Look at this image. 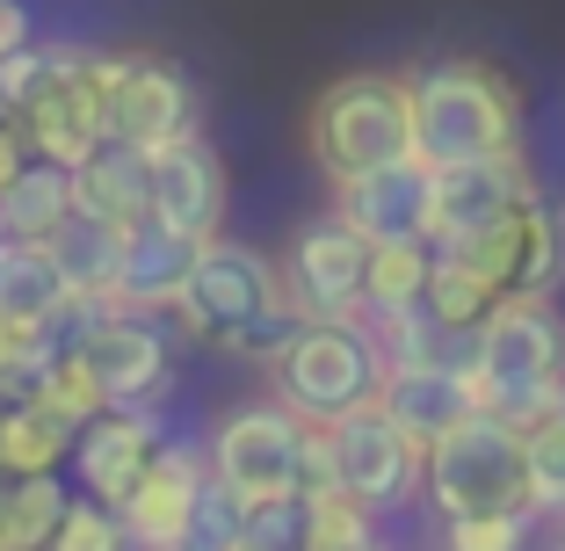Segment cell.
I'll return each instance as SVG.
<instances>
[{
  "label": "cell",
  "mask_w": 565,
  "mask_h": 551,
  "mask_svg": "<svg viewBox=\"0 0 565 551\" xmlns=\"http://www.w3.org/2000/svg\"><path fill=\"white\" fill-rule=\"evenodd\" d=\"M327 451H333V479L349 486L355 501H370V508H392V501H406V494H420L428 451H420L377 400H363L341 421H327Z\"/></svg>",
  "instance_id": "cell-11"
},
{
  "label": "cell",
  "mask_w": 565,
  "mask_h": 551,
  "mask_svg": "<svg viewBox=\"0 0 565 551\" xmlns=\"http://www.w3.org/2000/svg\"><path fill=\"white\" fill-rule=\"evenodd\" d=\"M15 131L30 146V160L51 168H81L102 146V87H95V51L87 44H51V81L44 95H30L15 109Z\"/></svg>",
  "instance_id": "cell-9"
},
{
  "label": "cell",
  "mask_w": 565,
  "mask_h": 551,
  "mask_svg": "<svg viewBox=\"0 0 565 551\" xmlns=\"http://www.w3.org/2000/svg\"><path fill=\"white\" fill-rule=\"evenodd\" d=\"M196 247L203 240L174 233V225H160V218L131 225V233H124V262H117V305H131V312H167L174 290L189 284Z\"/></svg>",
  "instance_id": "cell-19"
},
{
  "label": "cell",
  "mask_w": 565,
  "mask_h": 551,
  "mask_svg": "<svg viewBox=\"0 0 565 551\" xmlns=\"http://www.w3.org/2000/svg\"><path fill=\"white\" fill-rule=\"evenodd\" d=\"M544 551H565V537H558V544H544Z\"/></svg>",
  "instance_id": "cell-42"
},
{
  "label": "cell",
  "mask_w": 565,
  "mask_h": 551,
  "mask_svg": "<svg viewBox=\"0 0 565 551\" xmlns=\"http://www.w3.org/2000/svg\"><path fill=\"white\" fill-rule=\"evenodd\" d=\"M530 168L522 152L508 160H457V168H428V240H465L486 233L493 218H508L530 197Z\"/></svg>",
  "instance_id": "cell-13"
},
{
  "label": "cell",
  "mask_w": 565,
  "mask_h": 551,
  "mask_svg": "<svg viewBox=\"0 0 565 551\" xmlns=\"http://www.w3.org/2000/svg\"><path fill=\"white\" fill-rule=\"evenodd\" d=\"M239 522H247V494H239L233 479H203L196 494V516H189V551H239Z\"/></svg>",
  "instance_id": "cell-31"
},
{
  "label": "cell",
  "mask_w": 565,
  "mask_h": 551,
  "mask_svg": "<svg viewBox=\"0 0 565 551\" xmlns=\"http://www.w3.org/2000/svg\"><path fill=\"white\" fill-rule=\"evenodd\" d=\"M565 284V211L536 189L515 211V276H508V298H551Z\"/></svg>",
  "instance_id": "cell-23"
},
{
  "label": "cell",
  "mask_w": 565,
  "mask_h": 551,
  "mask_svg": "<svg viewBox=\"0 0 565 551\" xmlns=\"http://www.w3.org/2000/svg\"><path fill=\"white\" fill-rule=\"evenodd\" d=\"M530 508H486V516H443V551H522Z\"/></svg>",
  "instance_id": "cell-32"
},
{
  "label": "cell",
  "mask_w": 565,
  "mask_h": 551,
  "mask_svg": "<svg viewBox=\"0 0 565 551\" xmlns=\"http://www.w3.org/2000/svg\"><path fill=\"white\" fill-rule=\"evenodd\" d=\"M36 400H44V406H58V414H66L73 428H81V421H95L102 406H109V400H102V384L87 378V363H81L73 349H66V356H51V370H44V392H36Z\"/></svg>",
  "instance_id": "cell-34"
},
{
  "label": "cell",
  "mask_w": 565,
  "mask_h": 551,
  "mask_svg": "<svg viewBox=\"0 0 565 551\" xmlns=\"http://www.w3.org/2000/svg\"><path fill=\"white\" fill-rule=\"evenodd\" d=\"M305 551H319V544H305ZM363 551H384V544H363Z\"/></svg>",
  "instance_id": "cell-41"
},
{
  "label": "cell",
  "mask_w": 565,
  "mask_h": 551,
  "mask_svg": "<svg viewBox=\"0 0 565 551\" xmlns=\"http://www.w3.org/2000/svg\"><path fill=\"white\" fill-rule=\"evenodd\" d=\"M282 262H268L262 247H239V240H203L196 262H189V284L174 290V327L203 349H233V335L247 319H262L268 305H282Z\"/></svg>",
  "instance_id": "cell-7"
},
{
  "label": "cell",
  "mask_w": 565,
  "mask_h": 551,
  "mask_svg": "<svg viewBox=\"0 0 565 551\" xmlns=\"http://www.w3.org/2000/svg\"><path fill=\"white\" fill-rule=\"evenodd\" d=\"M377 406L414 435L420 451H428L443 428L471 414V384H465V363H406V370H384V392Z\"/></svg>",
  "instance_id": "cell-20"
},
{
  "label": "cell",
  "mask_w": 565,
  "mask_h": 551,
  "mask_svg": "<svg viewBox=\"0 0 565 551\" xmlns=\"http://www.w3.org/2000/svg\"><path fill=\"white\" fill-rule=\"evenodd\" d=\"M225 160L203 131L174 138V146L152 152V218L174 225L189 240H217L225 233Z\"/></svg>",
  "instance_id": "cell-14"
},
{
  "label": "cell",
  "mask_w": 565,
  "mask_h": 551,
  "mask_svg": "<svg viewBox=\"0 0 565 551\" xmlns=\"http://www.w3.org/2000/svg\"><path fill=\"white\" fill-rule=\"evenodd\" d=\"M211 471L233 479L239 494H305V471H312V421L290 414V406L268 392V400H247L233 414H217L211 428Z\"/></svg>",
  "instance_id": "cell-8"
},
{
  "label": "cell",
  "mask_w": 565,
  "mask_h": 551,
  "mask_svg": "<svg viewBox=\"0 0 565 551\" xmlns=\"http://www.w3.org/2000/svg\"><path fill=\"white\" fill-rule=\"evenodd\" d=\"M22 44H30V8L22 0H0V59L22 51Z\"/></svg>",
  "instance_id": "cell-37"
},
{
  "label": "cell",
  "mask_w": 565,
  "mask_h": 551,
  "mask_svg": "<svg viewBox=\"0 0 565 551\" xmlns=\"http://www.w3.org/2000/svg\"><path fill=\"white\" fill-rule=\"evenodd\" d=\"M363 276H370V240L341 211L305 218L282 247V290L305 319H363Z\"/></svg>",
  "instance_id": "cell-10"
},
{
  "label": "cell",
  "mask_w": 565,
  "mask_h": 551,
  "mask_svg": "<svg viewBox=\"0 0 565 551\" xmlns=\"http://www.w3.org/2000/svg\"><path fill=\"white\" fill-rule=\"evenodd\" d=\"M66 276L51 262L44 240H8L0 233V327H44L66 305Z\"/></svg>",
  "instance_id": "cell-22"
},
{
  "label": "cell",
  "mask_w": 565,
  "mask_h": 551,
  "mask_svg": "<svg viewBox=\"0 0 565 551\" xmlns=\"http://www.w3.org/2000/svg\"><path fill=\"white\" fill-rule=\"evenodd\" d=\"M44 551H131V537H124L117 508H102L95 494H81V501H66V516L51 522Z\"/></svg>",
  "instance_id": "cell-33"
},
{
  "label": "cell",
  "mask_w": 565,
  "mask_h": 551,
  "mask_svg": "<svg viewBox=\"0 0 565 551\" xmlns=\"http://www.w3.org/2000/svg\"><path fill=\"white\" fill-rule=\"evenodd\" d=\"M51 81V44H22L0 59V95H8V109H22L30 95H44Z\"/></svg>",
  "instance_id": "cell-36"
},
{
  "label": "cell",
  "mask_w": 565,
  "mask_h": 551,
  "mask_svg": "<svg viewBox=\"0 0 565 551\" xmlns=\"http://www.w3.org/2000/svg\"><path fill=\"white\" fill-rule=\"evenodd\" d=\"M0 124H15V109H8V95H0Z\"/></svg>",
  "instance_id": "cell-40"
},
{
  "label": "cell",
  "mask_w": 565,
  "mask_h": 551,
  "mask_svg": "<svg viewBox=\"0 0 565 551\" xmlns=\"http://www.w3.org/2000/svg\"><path fill=\"white\" fill-rule=\"evenodd\" d=\"M44 247H51V262H58V276H66L73 298L117 305V262H124V233L117 225H102V218H87L81 203H73V218L44 240Z\"/></svg>",
  "instance_id": "cell-21"
},
{
  "label": "cell",
  "mask_w": 565,
  "mask_h": 551,
  "mask_svg": "<svg viewBox=\"0 0 565 551\" xmlns=\"http://www.w3.org/2000/svg\"><path fill=\"white\" fill-rule=\"evenodd\" d=\"M73 218V168L30 160L15 182L0 189V233L8 240H51Z\"/></svg>",
  "instance_id": "cell-24"
},
{
  "label": "cell",
  "mask_w": 565,
  "mask_h": 551,
  "mask_svg": "<svg viewBox=\"0 0 565 551\" xmlns=\"http://www.w3.org/2000/svg\"><path fill=\"white\" fill-rule=\"evenodd\" d=\"M95 87H102V131L138 152H160L174 138L203 131V102L167 51H95Z\"/></svg>",
  "instance_id": "cell-6"
},
{
  "label": "cell",
  "mask_w": 565,
  "mask_h": 551,
  "mask_svg": "<svg viewBox=\"0 0 565 551\" xmlns=\"http://www.w3.org/2000/svg\"><path fill=\"white\" fill-rule=\"evenodd\" d=\"M87 363V378L102 384V400L109 406H152L167 392V335L152 327V312H131V305H102L95 319H87L81 349H73Z\"/></svg>",
  "instance_id": "cell-12"
},
{
  "label": "cell",
  "mask_w": 565,
  "mask_h": 551,
  "mask_svg": "<svg viewBox=\"0 0 565 551\" xmlns=\"http://www.w3.org/2000/svg\"><path fill=\"white\" fill-rule=\"evenodd\" d=\"M131 551H189V544H131Z\"/></svg>",
  "instance_id": "cell-39"
},
{
  "label": "cell",
  "mask_w": 565,
  "mask_h": 551,
  "mask_svg": "<svg viewBox=\"0 0 565 551\" xmlns=\"http://www.w3.org/2000/svg\"><path fill=\"white\" fill-rule=\"evenodd\" d=\"M558 522H565V516H558ZM558 537H565V530H558Z\"/></svg>",
  "instance_id": "cell-43"
},
{
  "label": "cell",
  "mask_w": 565,
  "mask_h": 551,
  "mask_svg": "<svg viewBox=\"0 0 565 551\" xmlns=\"http://www.w3.org/2000/svg\"><path fill=\"white\" fill-rule=\"evenodd\" d=\"M522 152V102L515 81L486 59H435L414 73V160L457 168V160H508Z\"/></svg>",
  "instance_id": "cell-1"
},
{
  "label": "cell",
  "mask_w": 565,
  "mask_h": 551,
  "mask_svg": "<svg viewBox=\"0 0 565 551\" xmlns=\"http://www.w3.org/2000/svg\"><path fill=\"white\" fill-rule=\"evenodd\" d=\"M420 494L435 516H486V508H530V465H522V428L493 406H471L457 428L428 443Z\"/></svg>",
  "instance_id": "cell-5"
},
{
  "label": "cell",
  "mask_w": 565,
  "mask_h": 551,
  "mask_svg": "<svg viewBox=\"0 0 565 551\" xmlns=\"http://www.w3.org/2000/svg\"><path fill=\"white\" fill-rule=\"evenodd\" d=\"M73 421L44 400H22L0 414V471H58L73 457Z\"/></svg>",
  "instance_id": "cell-26"
},
{
  "label": "cell",
  "mask_w": 565,
  "mask_h": 551,
  "mask_svg": "<svg viewBox=\"0 0 565 551\" xmlns=\"http://www.w3.org/2000/svg\"><path fill=\"white\" fill-rule=\"evenodd\" d=\"M384 370L392 363H384L370 319H305L298 341L268 363V378H276V400L290 406V414L327 428V421H341L349 406L377 400Z\"/></svg>",
  "instance_id": "cell-4"
},
{
  "label": "cell",
  "mask_w": 565,
  "mask_h": 551,
  "mask_svg": "<svg viewBox=\"0 0 565 551\" xmlns=\"http://www.w3.org/2000/svg\"><path fill=\"white\" fill-rule=\"evenodd\" d=\"M420 305H428V312L443 319L449 335H479V327H486V312L500 305V290L486 284V276H471L465 262L435 254V262H428V290H420Z\"/></svg>",
  "instance_id": "cell-28"
},
{
  "label": "cell",
  "mask_w": 565,
  "mask_h": 551,
  "mask_svg": "<svg viewBox=\"0 0 565 551\" xmlns=\"http://www.w3.org/2000/svg\"><path fill=\"white\" fill-rule=\"evenodd\" d=\"M305 544H312L305 494H254L247 522H239V551H305Z\"/></svg>",
  "instance_id": "cell-30"
},
{
  "label": "cell",
  "mask_w": 565,
  "mask_h": 551,
  "mask_svg": "<svg viewBox=\"0 0 565 551\" xmlns=\"http://www.w3.org/2000/svg\"><path fill=\"white\" fill-rule=\"evenodd\" d=\"M298 327H305V312H298L290 298H282V305H268L262 319H247V327L233 335V349H225V356H239V363L268 370V363H276L282 349H290V341H298Z\"/></svg>",
  "instance_id": "cell-35"
},
{
  "label": "cell",
  "mask_w": 565,
  "mask_h": 551,
  "mask_svg": "<svg viewBox=\"0 0 565 551\" xmlns=\"http://www.w3.org/2000/svg\"><path fill=\"white\" fill-rule=\"evenodd\" d=\"M58 516H66L58 471H0V551H44Z\"/></svg>",
  "instance_id": "cell-25"
},
{
  "label": "cell",
  "mask_w": 565,
  "mask_h": 551,
  "mask_svg": "<svg viewBox=\"0 0 565 551\" xmlns=\"http://www.w3.org/2000/svg\"><path fill=\"white\" fill-rule=\"evenodd\" d=\"M471 406H493L530 428L544 406L565 400V312L551 298H500L471 341Z\"/></svg>",
  "instance_id": "cell-2"
},
{
  "label": "cell",
  "mask_w": 565,
  "mask_h": 551,
  "mask_svg": "<svg viewBox=\"0 0 565 551\" xmlns=\"http://www.w3.org/2000/svg\"><path fill=\"white\" fill-rule=\"evenodd\" d=\"M428 240H392V247H370V276H363V319L370 312H399V305H420L428 290Z\"/></svg>",
  "instance_id": "cell-27"
},
{
  "label": "cell",
  "mask_w": 565,
  "mask_h": 551,
  "mask_svg": "<svg viewBox=\"0 0 565 551\" xmlns=\"http://www.w3.org/2000/svg\"><path fill=\"white\" fill-rule=\"evenodd\" d=\"M22 168H30V146H22V131H15V124H0V189L15 182Z\"/></svg>",
  "instance_id": "cell-38"
},
{
  "label": "cell",
  "mask_w": 565,
  "mask_h": 551,
  "mask_svg": "<svg viewBox=\"0 0 565 551\" xmlns=\"http://www.w3.org/2000/svg\"><path fill=\"white\" fill-rule=\"evenodd\" d=\"M305 146H312L327 182H355L370 168L414 160V73H341L305 109Z\"/></svg>",
  "instance_id": "cell-3"
},
{
  "label": "cell",
  "mask_w": 565,
  "mask_h": 551,
  "mask_svg": "<svg viewBox=\"0 0 565 551\" xmlns=\"http://www.w3.org/2000/svg\"><path fill=\"white\" fill-rule=\"evenodd\" d=\"M152 451H160V414H152V406H102V414L81 421V435H73L81 494H95L102 508H124V494L146 479Z\"/></svg>",
  "instance_id": "cell-15"
},
{
  "label": "cell",
  "mask_w": 565,
  "mask_h": 551,
  "mask_svg": "<svg viewBox=\"0 0 565 551\" xmlns=\"http://www.w3.org/2000/svg\"><path fill=\"white\" fill-rule=\"evenodd\" d=\"M333 211L349 218L370 247L428 240V168L420 160H392V168H370L355 182H333Z\"/></svg>",
  "instance_id": "cell-17"
},
{
  "label": "cell",
  "mask_w": 565,
  "mask_h": 551,
  "mask_svg": "<svg viewBox=\"0 0 565 551\" xmlns=\"http://www.w3.org/2000/svg\"><path fill=\"white\" fill-rule=\"evenodd\" d=\"M522 465H530V516H565V400L522 428Z\"/></svg>",
  "instance_id": "cell-29"
},
{
  "label": "cell",
  "mask_w": 565,
  "mask_h": 551,
  "mask_svg": "<svg viewBox=\"0 0 565 551\" xmlns=\"http://www.w3.org/2000/svg\"><path fill=\"white\" fill-rule=\"evenodd\" d=\"M211 479V451H189V443H160L146 465V479L124 494L117 522L131 544H182L189 516H196V494Z\"/></svg>",
  "instance_id": "cell-16"
},
{
  "label": "cell",
  "mask_w": 565,
  "mask_h": 551,
  "mask_svg": "<svg viewBox=\"0 0 565 551\" xmlns=\"http://www.w3.org/2000/svg\"><path fill=\"white\" fill-rule=\"evenodd\" d=\"M73 203L87 218H102V225H117V233L146 225L152 218V152L124 146V138H102L73 168Z\"/></svg>",
  "instance_id": "cell-18"
}]
</instances>
